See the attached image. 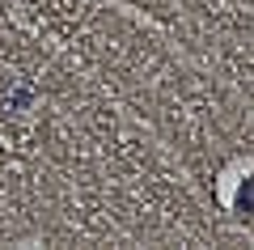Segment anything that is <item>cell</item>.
<instances>
[{
    "label": "cell",
    "mask_w": 254,
    "mask_h": 250,
    "mask_svg": "<svg viewBox=\"0 0 254 250\" xmlns=\"http://www.w3.org/2000/svg\"><path fill=\"white\" fill-rule=\"evenodd\" d=\"M237 208L242 212H254V178H246V187L237 191Z\"/></svg>",
    "instance_id": "6da1fadb"
}]
</instances>
